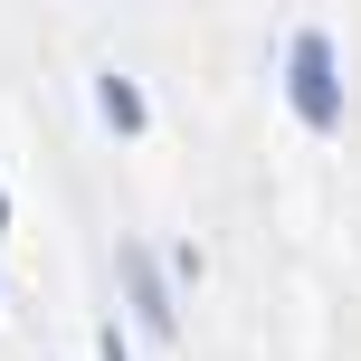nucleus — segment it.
Listing matches in <instances>:
<instances>
[{
  "instance_id": "nucleus-1",
  "label": "nucleus",
  "mask_w": 361,
  "mask_h": 361,
  "mask_svg": "<svg viewBox=\"0 0 361 361\" xmlns=\"http://www.w3.org/2000/svg\"><path fill=\"white\" fill-rule=\"evenodd\" d=\"M286 95H295V114H305L314 133L343 124V67H333V38H324V29H295V48H286Z\"/></svg>"
},
{
  "instance_id": "nucleus-2",
  "label": "nucleus",
  "mask_w": 361,
  "mask_h": 361,
  "mask_svg": "<svg viewBox=\"0 0 361 361\" xmlns=\"http://www.w3.org/2000/svg\"><path fill=\"white\" fill-rule=\"evenodd\" d=\"M124 286H133V314H143V333H152V343H171V333H180V314H171V286H162V267H152V247H143V238H124Z\"/></svg>"
},
{
  "instance_id": "nucleus-3",
  "label": "nucleus",
  "mask_w": 361,
  "mask_h": 361,
  "mask_svg": "<svg viewBox=\"0 0 361 361\" xmlns=\"http://www.w3.org/2000/svg\"><path fill=\"white\" fill-rule=\"evenodd\" d=\"M95 114H105L114 133H143V114H152V105H143V86H133L124 67H105V76H95Z\"/></svg>"
},
{
  "instance_id": "nucleus-4",
  "label": "nucleus",
  "mask_w": 361,
  "mask_h": 361,
  "mask_svg": "<svg viewBox=\"0 0 361 361\" xmlns=\"http://www.w3.org/2000/svg\"><path fill=\"white\" fill-rule=\"evenodd\" d=\"M95 361H133V352H124V324H114L105 343H95Z\"/></svg>"
},
{
  "instance_id": "nucleus-5",
  "label": "nucleus",
  "mask_w": 361,
  "mask_h": 361,
  "mask_svg": "<svg viewBox=\"0 0 361 361\" xmlns=\"http://www.w3.org/2000/svg\"><path fill=\"white\" fill-rule=\"evenodd\" d=\"M0 228H10V190H0Z\"/></svg>"
}]
</instances>
